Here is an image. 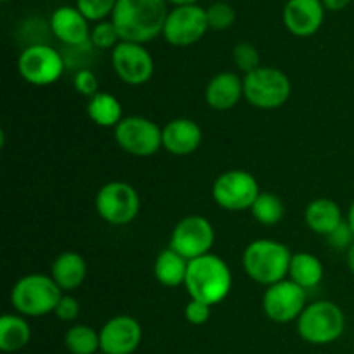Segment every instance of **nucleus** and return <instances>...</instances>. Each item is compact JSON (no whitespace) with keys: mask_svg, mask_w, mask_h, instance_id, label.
Masks as SVG:
<instances>
[{"mask_svg":"<svg viewBox=\"0 0 354 354\" xmlns=\"http://www.w3.org/2000/svg\"><path fill=\"white\" fill-rule=\"evenodd\" d=\"M168 12L166 0H118L111 21L121 40L144 45L162 35Z\"/></svg>","mask_w":354,"mask_h":354,"instance_id":"1","label":"nucleus"},{"mask_svg":"<svg viewBox=\"0 0 354 354\" xmlns=\"http://www.w3.org/2000/svg\"><path fill=\"white\" fill-rule=\"evenodd\" d=\"M234 277L230 268L216 254H206L189 261L185 289L190 299L201 301L213 308L227 299L232 290Z\"/></svg>","mask_w":354,"mask_h":354,"instance_id":"2","label":"nucleus"},{"mask_svg":"<svg viewBox=\"0 0 354 354\" xmlns=\"http://www.w3.org/2000/svg\"><path fill=\"white\" fill-rule=\"evenodd\" d=\"M292 254L289 248L272 239H258L244 249L242 266L251 280L261 286H273L289 277Z\"/></svg>","mask_w":354,"mask_h":354,"instance_id":"3","label":"nucleus"},{"mask_svg":"<svg viewBox=\"0 0 354 354\" xmlns=\"http://www.w3.org/2000/svg\"><path fill=\"white\" fill-rule=\"evenodd\" d=\"M62 290L50 275L31 273L16 282L10 290V303L23 317H44L54 313Z\"/></svg>","mask_w":354,"mask_h":354,"instance_id":"4","label":"nucleus"},{"mask_svg":"<svg viewBox=\"0 0 354 354\" xmlns=\"http://www.w3.org/2000/svg\"><path fill=\"white\" fill-rule=\"evenodd\" d=\"M290 78L279 68L261 66L244 76V99L256 109H279L290 99Z\"/></svg>","mask_w":354,"mask_h":354,"instance_id":"5","label":"nucleus"},{"mask_svg":"<svg viewBox=\"0 0 354 354\" xmlns=\"http://www.w3.org/2000/svg\"><path fill=\"white\" fill-rule=\"evenodd\" d=\"M346 330V317L332 301H317L304 308L297 318V332L310 344L324 346L337 341Z\"/></svg>","mask_w":354,"mask_h":354,"instance_id":"6","label":"nucleus"},{"mask_svg":"<svg viewBox=\"0 0 354 354\" xmlns=\"http://www.w3.org/2000/svg\"><path fill=\"white\" fill-rule=\"evenodd\" d=\"M95 209L106 223L123 227L140 213V197L130 183L114 180L97 192Z\"/></svg>","mask_w":354,"mask_h":354,"instance_id":"7","label":"nucleus"},{"mask_svg":"<svg viewBox=\"0 0 354 354\" xmlns=\"http://www.w3.org/2000/svg\"><path fill=\"white\" fill-rule=\"evenodd\" d=\"M261 194L254 175L244 169H230L214 180L213 199L221 209L239 213L251 209L254 201Z\"/></svg>","mask_w":354,"mask_h":354,"instance_id":"8","label":"nucleus"},{"mask_svg":"<svg viewBox=\"0 0 354 354\" xmlns=\"http://www.w3.org/2000/svg\"><path fill=\"white\" fill-rule=\"evenodd\" d=\"M64 59L54 47L33 44L21 52L17 69L23 80L35 86H48L59 82L64 73Z\"/></svg>","mask_w":354,"mask_h":354,"instance_id":"9","label":"nucleus"},{"mask_svg":"<svg viewBox=\"0 0 354 354\" xmlns=\"http://www.w3.org/2000/svg\"><path fill=\"white\" fill-rule=\"evenodd\" d=\"M116 144L135 158L154 156L162 147V128L144 116H124L114 128Z\"/></svg>","mask_w":354,"mask_h":354,"instance_id":"10","label":"nucleus"},{"mask_svg":"<svg viewBox=\"0 0 354 354\" xmlns=\"http://www.w3.org/2000/svg\"><path fill=\"white\" fill-rule=\"evenodd\" d=\"M214 244V228L207 218L190 214L175 225L169 237V248L180 256L192 261L211 252Z\"/></svg>","mask_w":354,"mask_h":354,"instance_id":"11","label":"nucleus"},{"mask_svg":"<svg viewBox=\"0 0 354 354\" xmlns=\"http://www.w3.org/2000/svg\"><path fill=\"white\" fill-rule=\"evenodd\" d=\"M207 16L206 9L197 3L173 7L166 17L162 37L173 47H190L206 35Z\"/></svg>","mask_w":354,"mask_h":354,"instance_id":"12","label":"nucleus"},{"mask_svg":"<svg viewBox=\"0 0 354 354\" xmlns=\"http://www.w3.org/2000/svg\"><path fill=\"white\" fill-rule=\"evenodd\" d=\"M111 62L118 78L127 85H145L154 75V59L142 44L120 41L111 52Z\"/></svg>","mask_w":354,"mask_h":354,"instance_id":"13","label":"nucleus"},{"mask_svg":"<svg viewBox=\"0 0 354 354\" xmlns=\"http://www.w3.org/2000/svg\"><path fill=\"white\" fill-rule=\"evenodd\" d=\"M306 306V290L289 279L266 287L263 294V311L275 324L297 322Z\"/></svg>","mask_w":354,"mask_h":354,"instance_id":"14","label":"nucleus"},{"mask_svg":"<svg viewBox=\"0 0 354 354\" xmlns=\"http://www.w3.org/2000/svg\"><path fill=\"white\" fill-rule=\"evenodd\" d=\"M104 354H133L142 342V327L130 315H118L99 332Z\"/></svg>","mask_w":354,"mask_h":354,"instance_id":"15","label":"nucleus"},{"mask_svg":"<svg viewBox=\"0 0 354 354\" xmlns=\"http://www.w3.org/2000/svg\"><path fill=\"white\" fill-rule=\"evenodd\" d=\"M282 19L294 37H311L324 24L325 7L322 0H287Z\"/></svg>","mask_w":354,"mask_h":354,"instance_id":"16","label":"nucleus"},{"mask_svg":"<svg viewBox=\"0 0 354 354\" xmlns=\"http://www.w3.org/2000/svg\"><path fill=\"white\" fill-rule=\"evenodd\" d=\"M50 30L57 40L73 48L88 44L92 31L88 28V19L71 6H61L52 12Z\"/></svg>","mask_w":354,"mask_h":354,"instance_id":"17","label":"nucleus"},{"mask_svg":"<svg viewBox=\"0 0 354 354\" xmlns=\"http://www.w3.org/2000/svg\"><path fill=\"white\" fill-rule=\"evenodd\" d=\"M203 142V130L189 118H176L162 127V147L173 156H190Z\"/></svg>","mask_w":354,"mask_h":354,"instance_id":"18","label":"nucleus"},{"mask_svg":"<svg viewBox=\"0 0 354 354\" xmlns=\"http://www.w3.org/2000/svg\"><path fill=\"white\" fill-rule=\"evenodd\" d=\"M204 97L213 111H230L244 97V78L230 71L218 73L207 83Z\"/></svg>","mask_w":354,"mask_h":354,"instance_id":"19","label":"nucleus"},{"mask_svg":"<svg viewBox=\"0 0 354 354\" xmlns=\"http://www.w3.org/2000/svg\"><path fill=\"white\" fill-rule=\"evenodd\" d=\"M304 221L308 228L318 235H330L341 223H344L341 206L335 201L320 197L311 201L304 211Z\"/></svg>","mask_w":354,"mask_h":354,"instance_id":"20","label":"nucleus"},{"mask_svg":"<svg viewBox=\"0 0 354 354\" xmlns=\"http://www.w3.org/2000/svg\"><path fill=\"white\" fill-rule=\"evenodd\" d=\"M50 277L61 287V290H76L86 279V261L78 252H62L52 263Z\"/></svg>","mask_w":354,"mask_h":354,"instance_id":"21","label":"nucleus"},{"mask_svg":"<svg viewBox=\"0 0 354 354\" xmlns=\"http://www.w3.org/2000/svg\"><path fill=\"white\" fill-rule=\"evenodd\" d=\"M189 261L171 248L165 249L158 254L154 261V277L161 286L175 289L178 286H185Z\"/></svg>","mask_w":354,"mask_h":354,"instance_id":"22","label":"nucleus"},{"mask_svg":"<svg viewBox=\"0 0 354 354\" xmlns=\"http://www.w3.org/2000/svg\"><path fill=\"white\" fill-rule=\"evenodd\" d=\"M86 114L95 123L102 128H116L123 120V106L120 100L107 92H99L88 99L86 104Z\"/></svg>","mask_w":354,"mask_h":354,"instance_id":"23","label":"nucleus"},{"mask_svg":"<svg viewBox=\"0 0 354 354\" xmlns=\"http://www.w3.org/2000/svg\"><path fill=\"white\" fill-rule=\"evenodd\" d=\"M287 279L303 287L304 290L313 289V287L320 286V282L324 280V265L311 252H296L290 259Z\"/></svg>","mask_w":354,"mask_h":354,"instance_id":"24","label":"nucleus"},{"mask_svg":"<svg viewBox=\"0 0 354 354\" xmlns=\"http://www.w3.org/2000/svg\"><path fill=\"white\" fill-rule=\"evenodd\" d=\"M31 339V327L23 315H3L0 318V349L16 353L26 348Z\"/></svg>","mask_w":354,"mask_h":354,"instance_id":"25","label":"nucleus"},{"mask_svg":"<svg viewBox=\"0 0 354 354\" xmlns=\"http://www.w3.org/2000/svg\"><path fill=\"white\" fill-rule=\"evenodd\" d=\"M251 213L258 223L265 225V227H273L283 220L286 206H283L282 199L275 194L261 192L252 204Z\"/></svg>","mask_w":354,"mask_h":354,"instance_id":"26","label":"nucleus"},{"mask_svg":"<svg viewBox=\"0 0 354 354\" xmlns=\"http://www.w3.org/2000/svg\"><path fill=\"white\" fill-rule=\"evenodd\" d=\"M64 344L71 354H93L100 349V337L88 325H75L66 332Z\"/></svg>","mask_w":354,"mask_h":354,"instance_id":"27","label":"nucleus"},{"mask_svg":"<svg viewBox=\"0 0 354 354\" xmlns=\"http://www.w3.org/2000/svg\"><path fill=\"white\" fill-rule=\"evenodd\" d=\"M121 40L120 33H118L116 26L111 19L100 21L95 23V26L90 31V44L93 47L100 48V50H107V48H114Z\"/></svg>","mask_w":354,"mask_h":354,"instance_id":"28","label":"nucleus"},{"mask_svg":"<svg viewBox=\"0 0 354 354\" xmlns=\"http://www.w3.org/2000/svg\"><path fill=\"white\" fill-rule=\"evenodd\" d=\"M207 16V24H209L211 30L223 31L228 30L232 24L235 23V9L228 2H221V0H216L214 3H211L206 9Z\"/></svg>","mask_w":354,"mask_h":354,"instance_id":"29","label":"nucleus"},{"mask_svg":"<svg viewBox=\"0 0 354 354\" xmlns=\"http://www.w3.org/2000/svg\"><path fill=\"white\" fill-rule=\"evenodd\" d=\"M232 59H234V64L245 75L261 68V57H259L258 48L248 41H241V44L235 45L234 50H232Z\"/></svg>","mask_w":354,"mask_h":354,"instance_id":"30","label":"nucleus"},{"mask_svg":"<svg viewBox=\"0 0 354 354\" xmlns=\"http://www.w3.org/2000/svg\"><path fill=\"white\" fill-rule=\"evenodd\" d=\"M118 0H76V9L83 14L88 21H106L113 16V10L116 7Z\"/></svg>","mask_w":354,"mask_h":354,"instance_id":"31","label":"nucleus"},{"mask_svg":"<svg viewBox=\"0 0 354 354\" xmlns=\"http://www.w3.org/2000/svg\"><path fill=\"white\" fill-rule=\"evenodd\" d=\"M75 90L83 97H88L92 99L95 93H99V78H97L95 73L92 69H80L75 75Z\"/></svg>","mask_w":354,"mask_h":354,"instance_id":"32","label":"nucleus"},{"mask_svg":"<svg viewBox=\"0 0 354 354\" xmlns=\"http://www.w3.org/2000/svg\"><path fill=\"white\" fill-rule=\"evenodd\" d=\"M327 241L328 244L334 249H337V251L348 252V249L354 244V234L351 227L348 225V221L341 223L330 235H327Z\"/></svg>","mask_w":354,"mask_h":354,"instance_id":"33","label":"nucleus"},{"mask_svg":"<svg viewBox=\"0 0 354 354\" xmlns=\"http://www.w3.org/2000/svg\"><path fill=\"white\" fill-rule=\"evenodd\" d=\"M211 317V306L201 303V301L190 299L185 306V320L192 325H204Z\"/></svg>","mask_w":354,"mask_h":354,"instance_id":"34","label":"nucleus"},{"mask_svg":"<svg viewBox=\"0 0 354 354\" xmlns=\"http://www.w3.org/2000/svg\"><path fill=\"white\" fill-rule=\"evenodd\" d=\"M55 317L62 322H75L80 315V303L73 296L62 294L61 301L55 306Z\"/></svg>","mask_w":354,"mask_h":354,"instance_id":"35","label":"nucleus"},{"mask_svg":"<svg viewBox=\"0 0 354 354\" xmlns=\"http://www.w3.org/2000/svg\"><path fill=\"white\" fill-rule=\"evenodd\" d=\"M351 0H322L325 10H332V12H339V10L346 9Z\"/></svg>","mask_w":354,"mask_h":354,"instance_id":"36","label":"nucleus"},{"mask_svg":"<svg viewBox=\"0 0 354 354\" xmlns=\"http://www.w3.org/2000/svg\"><path fill=\"white\" fill-rule=\"evenodd\" d=\"M346 263H348L349 272L354 275V244L348 249V252H346Z\"/></svg>","mask_w":354,"mask_h":354,"instance_id":"37","label":"nucleus"},{"mask_svg":"<svg viewBox=\"0 0 354 354\" xmlns=\"http://www.w3.org/2000/svg\"><path fill=\"white\" fill-rule=\"evenodd\" d=\"M348 225L349 227H351V230H353V234H354V201L351 203V206H349V211H348Z\"/></svg>","mask_w":354,"mask_h":354,"instance_id":"38","label":"nucleus"},{"mask_svg":"<svg viewBox=\"0 0 354 354\" xmlns=\"http://www.w3.org/2000/svg\"><path fill=\"white\" fill-rule=\"evenodd\" d=\"M166 2L173 3V6H189V3H197V0H166Z\"/></svg>","mask_w":354,"mask_h":354,"instance_id":"39","label":"nucleus"},{"mask_svg":"<svg viewBox=\"0 0 354 354\" xmlns=\"http://www.w3.org/2000/svg\"><path fill=\"white\" fill-rule=\"evenodd\" d=\"M2 2H10V0H2Z\"/></svg>","mask_w":354,"mask_h":354,"instance_id":"40","label":"nucleus"},{"mask_svg":"<svg viewBox=\"0 0 354 354\" xmlns=\"http://www.w3.org/2000/svg\"><path fill=\"white\" fill-rule=\"evenodd\" d=\"M221 2H227V0H221Z\"/></svg>","mask_w":354,"mask_h":354,"instance_id":"41","label":"nucleus"}]
</instances>
